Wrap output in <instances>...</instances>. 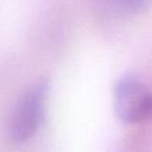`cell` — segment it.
Instances as JSON below:
<instances>
[{"label": "cell", "instance_id": "2", "mask_svg": "<svg viewBox=\"0 0 152 152\" xmlns=\"http://www.w3.org/2000/svg\"><path fill=\"white\" fill-rule=\"evenodd\" d=\"M47 88V81H39L19 103L11 124V136L15 142H24L37 131L44 113Z\"/></svg>", "mask_w": 152, "mask_h": 152}, {"label": "cell", "instance_id": "1", "mask_svg": "<svg viewBox=\"0 0 152 152\" xmlns=\"http://www.w3.org/2000/svg\"><path fill=\"white\" fill-rule=\"evenodd\" d=\"M115 108L126 123L152 119V94L135 75H124L115 87Z\"/></svg>", "mask_w": 152, "mask_h": 152}]
</instances>
